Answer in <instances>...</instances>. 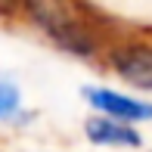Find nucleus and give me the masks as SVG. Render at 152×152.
Segmentation results:
<instances>
[{
  "label": "nucleus",
  "instance_id": "obj_2",
  "mask_svg": "<svg viewBox=\"0 0 152 152\" xmlns=\"http://www.w3.org/2000/svg\"><path fill=\"white\" fill-rule=\"evenodd\" d=\"M84 99L90 102V109L96 115H106V118H115V121H127V124L152 121V102L149 99H137V96L109 90V87H87Z\"/></svg>",
  "mask_w": 152,
  "mask_h": 152
},
{
  "label": "nucleus",
  "instance_id": "obj_3",
  "mask_svg": "<svg viewBox=\"0 0 152 152\" xmlns=\"http://www.w3.org/2000/svg\"><path fill=\"white\" fill-rule=\"evenodd\" d=\"M84 134L93 146H106V149H140L143 146V134L127 121H115L106 115H93L84 124Z\"/></svg>",
  "mask_w": 152,
  "mask_h": 152
},
{
  "label": "nucleus",
  "instance_id": "obj_4",
  "mask_svg": "<svg viewBox=\"0 0 152 152\" xmlns=\"http://www.w3.org/2000/svg\"><path fill=\"white\" fill-rule=\"evenodd\" d=\"M112 68L121 81L152 93V47H124L112 53Z\"/></svg>",
  "mask_w": 152,
  "mask_h": 152
},
{
  "label": "nucleus",
  "instance_id": "obj_6",
  "mask_svg": "<svg viewBox=\"0 0 152 152\" xmlns=\"http://www.w3.org/2000/svg\"><path fill=\"white\" fill-rule=\"evenodd\" d=\"M22 6V0H0V16H12Z\"/></svg>",
  "mask_w": 152,
  "mask_h": 152
},
{
  "label": "nucleus",
  "instance_id": "obj_1",
  "mask_svg": "<svg viewBox=\"0 0 152 152\" xmlns=\"http://www.w3.org/2000/svg\"><path fill=\"white\" fill-rule=\"evenodd\" d=\"M25 6H28L34 25H37L59 50L75 53V56H90L96 50L93 34L87 31L62 3H56V0H25Z\"/></svg>",
  "mask_w": 152,
  "mask_h": 152
},
{
  "label": "nucleus",
  "instance_id": "obj_5",
  "mask_svg": "<svg viewBox=\"0 0 152 152\" xmlns=\"http://www.w3.org/2000/svg\"><path fill=\"white\" fill-rule=\"evenodd\" d=\"M22 115V93L12 81L0 78V121H12Z\"/></svg>",
  "mask_w": 152,
  "mask_h": 152
}]
</instances>
